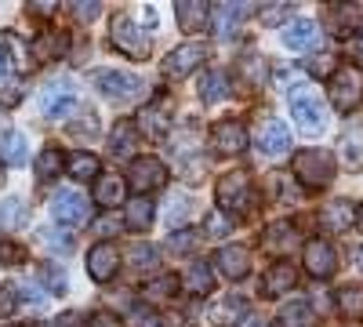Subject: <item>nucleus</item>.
<instances>
[{
  "label": "nucleus",
  "mask_w": 363,
  "mask_h": 327,
  "mask_svg": "<svg viewBox=\"0 0 363 327\" xmlns=\"http://www.w3.org/2000/svg\"><path fill=\"white\" fill-rule=\"evenodd\" d=\"M287 106H291V116L298 121V128L306 135H323L330 128V109L320 99L316 87H309V84L291 87V92H287Z\"/></svg>",
  "instance_id": "1"
},
{
  "label": "nucleus",
  "mask_w": 363,
  "mask_h": 327,
  "mask_svg": "<svg viewBox=\"0 0 363 327\" xmlns=\"http://www.w3.org/2000/svg\"><path fill=\"white\" fill-rule=\"evenodd\" d=\"M291 167H294L298 182L309 189H323L335 178V157H330V150H301V153H294Z\"/></svg>",
  "instance_id": "2"
},
{
  "label": "nucleus",
  "mask_w": 363,
  "mask_h": 327,
  "mask_svg": "<svg viewBox=\"0 0 363 327\" xmlns=\"http://www.w3.org/2000/svg\"><path fill=\"white\" fill-rule=\"evenodd\" d=\"M327 95L342 113H352L363 106V70L359 66H338L335 77L327 80Z\"/></svg>",
  "instance_id": "3"
},
{
  "label": "nucleus",
  "mask_w": 363,
  "mask_h": 327,
  "mask_svg": "<svg viewBox=\"0 0 363 327\" xmlns=\"http://www.w3.org/2000/svg\"><path fill=\"white\" fill-rule=\"evenodd\" d=\"M215 200H218V211L233 215V211H251L255 204V189H251V178L244 171H229L218 178L215 186Z\"/></svg>",
  "instance_id": "4"
},
{
  "label": "nucleus",
  "mask_w": 363,
  "mask_h": 327,
  "mask_svg": "<svg viewBox=\"0 0 363 327\" xmlns=\"http://www.w3.org/2000/svg\"><path fill=\"white\" fill-rule=\"evenodd\" d=\"M91 80H95V87L113 102H135L145 92V80L135 77V73H124V70H99Z\"/></svg>",
  "instance_id": "5"
},
{
  "label": "nucleus",
  "mask_w": 363,
  "mask_h": 327,
  "mask_svg": "<svg viewBox=\"0 0 363 327\" xmlns=\"http://www.w3.org/2000/svg\"><path fill=\"white\" fill-rule=\"evenodd\" d=\"M109 33H113V48L120 55H128V58H145L149 55V37H145V29L131 15H116L113 26H109Z\"/></svg>",
  "instance_id": "6"
},
{
  "label": "nucleus",
  "mask_w": 363,
  "mask_h": 327,
  "mask_svg": "<svg viewBox=\"0 0 363 327\" xmlns=\"http://www.w3.org/2000/svg\"><path fill=\"white\" fill-rule=\"evenodd\" d=\"M301 265H306L313 277L327 280V277H335V270H338V255H335V248H330V240L313 236V240H306V248H301Z\"/></svg>",
  "instance_id": "7"
},
{
  "label": "nucleus",
  "mask_w": 363,
  "mask_h": 327,
  "mask_svg": "<svg viewBox=\"0 0 363 327\" xmlns=\"http://www.w3.org/2000/svg\"><path fill=\"white\" fill-rule=\"evenodd\" d=\"M167 182V167L157 160V157H135L131 160V171H128V186L138 189L142 196L145 193H153Z\"/></svg>",
  "instance_id": "8"
},
{
  "label": "nucleus",
  "mask_w": 363,
  "mask_h": 327,
  "mask_svg": "<svg viewBox=\"0 0 363 327\" xmlns=\"http://www.w3.org/2000/svg\"><path fill=\"white\" fill-rule=\"evenodd\" d=\"M87 196L80 189H58L51 200V215L58 226H84L87 222Z\"/></svg>",
  "instance_id": "9"
},
{
  "label": "nucleus",
  "mask_w": 363,
  "mask_h": 327,
  "mask_svg": "<svg viewBox=\"0 0 363 327\" xmlns=\"http://www.w3.org/2000/svg\"><path fill=\"white\" fill-rule=\"evenodd\" d=\"M211 150L218 157H236L247 150V128L240 121H218L211 128Z\"/></svg>",
  "instance_id": "10"
},
{
  "label": "nucleus",
  "mask_w": 363,
  "mask_h": 327,
  "mask_svg": "<svg viewBox=\"0 0 363 327\" xmlns=\"http://www.w3.org/2000/svg\"><path fill=\"white\" fill-rule=\"evenodd\" d=\"M255 138H258V150L265 157H280V153L291 150V128L284 121H277V116H262Z\"/></svg>",
  "instance_id": "11"
},
{
  "label": "nucleus",
  "mask_w": 363,
  "mask_h": 327,
  "mask_svg": "<svg viewBox=\"0 0 363 327\" xmlns=\"http://www.w3.org/2000/svg\"><path fill=\"white\" fill-rule=\"evenodd\" d=\"M116 270H120V251H116V244L99 240L95 248L87 251V277L95 280V284H109V280L116 277Z\"/></svg>",
  "instance_id": "12"
},
{
  "label": "nucleus",
  "mask_w": 363,
  "mask_h": 327,
  "mask_svg": "<svg viewBox=\"0 0 363 327\" xmlns=\"http://www.w3.org/2000/svg\"><path fill=\"white\" fill-rule=\"evenodd\" d=\"M203 58H207V48L196 44V40H189V44H182V48H174V51L167 55L164 73H167L171 80H182V77H189V73L203 62Z\"/></svg>",
  "instance_id": "13"
},
{
  "label": "nucleus",
  "mask_w": 363,
  "mask_h": 327,
  "mask_svg": "<svg viewBox=\"0 0 363 327\" xmlns=\"http://www.w3.org/2000/svg\"><path fill=\"white\" fill-rule=\"evenodd\" d=\"M109 150L116 160H135V153L142 150V131L135 121H116V128L109 131Z\"/></svg>",
  "instance_id": "14"
},
{
  "label": "nucleus",
  "mask_w": 363,
  "mask_h": 327,
  "mask_svg": "<svg viewBox=\"0 0 363 327\" xmlns=\"http://www.w3.org/2000/svg\"><path fill=\"white\" fill-rule=\"evenodd\" d=\"M284 44L291 51H313V48H323V26H316L313 18H294L284 33Z\"/></svg>",
  "instance_id": "15"
},
{
  "label": "nucleus",
  "mask_w": 363,
  "mask_h": 327,
  "mask_svg": "<svg viewBox=\"0 0 363 327\" xmlns=\"http://www.w3.org/2000/svg\"><path fill=\"white\" fill-rule=\"evenodd\" d=\"M356 26H359V8L356 4H342V0H335V4L323 8V29L327 33L349 37V33H356Z\"/></svg>",
  "instance_id": "16"
},
{
  "label": "nucleus",
  "mask_w": 363,
  "mask_h": 327,
  "mask_svg": "<svg viewBox=\"0 0 363 327\" xmlns=\"http://www.w3.org/2000/svg\"><path fill=\"white\" fill-rule=\"evenodd\" d=\"M298 284V273H294V265L291 262H272L265 277H262V294L265 299H284V294H291Z\"/></svg>",
  "instance_id": "17"
},
{
  "label": "nucleus",
  "mask_w": 363,
  "mask_h": 327,
  "mask_svg": "<svg viewBox=\"0 0 363 327\" xmlns=\"http://www.w3.org/2000/svg\"><path fill=\"white\" fill-rule=\"evenodd\" d=\"M215 265H218L229 280H244V277L251 273V248H244V244H225V248H218Z\"/></svg>",
  "instance_id": "18"
},
{
  "label": "nucleus",
  "mask_w": 363,
  "mask_h": 327,
  "mask_svg": "<svg viewBox=\"0 0 363 327\" xmlns=\"http://www.w3.org/2000/svg\"><path fill=\"white\" fill-rule=\"evenodd\" d=\"M251 4H229V0H222V4L211 8V29H215L218 37H229L233 29H240V22L251 18Z\"/></svg>",
  "instance_id": "19"
},
{
  "label": "nucleus",
  "mask_w": 363,
  "mask_h": 327,
  "mask_svg": "<svg viewBox=\"0 0 363 327\" xmlns=\"http://www.w3.org/2000/svg\"><path fill=\"white\" fill-rule=\"evenodd\" d=\"M69 48V37L62 33V29H48V33H40L33 44H29V55L37 58V62H58V58L66 55Z\"/></svg>",
  "instance_id": "20"
},
{
  "label": "nucleus",
  "mask_w": 363,
  "mask_h": 327,
  "mask_svg": "<svg viewBox=\"0 0 363 327\" xmlns=\"http://www.w3.org/2000/svg\"><path fill=\"white\" fill-rule=\"evenodd\" d=\"M142 131L149 135V138H164L167 131H171V102L167 99H157V102H149L145 109H142Z\"/></svg>",
  "instance_id": "21"
},
{
  "label": "nucleus",
  "mask_w": 363,
  "mask_h": 327,
  "mask_svg": "<svg viewBox=\"0 0 363 327\" xmlns=\"http://www.w3.org/2000/svg\"><path fill=\"white\" fill-rule=\"evenodd\" d=\"M320 226L327 233H345L349 226H356V204L349 200H330L323 211H320Z\"/></svg>",
  "instance_id": "22"
},
{
  "label": "nucleus",
  "mask_w": 363,
  "mask_h": 327,
  "mask_svg": "<svg viewBox=\"0 0 363 327\" xmlns=\"http://www.w3.org/2000/svg\"><path fill=\"white\" fill-rule=\"evenodd\" d=\"M174 18L182 33H200L203 22H211V8L200 4V0H178L174 4Z\"/></svg>",
  "instance_id": "23"
},
{
  "label": "nucleus",
  "mask_w": 363,
  "mask_h": 327,
  "mask_svg": "<svg viewBox=\"0 0 363 327\" xmlns=\"http://www.w3.org/2000/svg\"><path fill=\"white\" fill-rule=\"evenodd\" d=\"M294 244H298V229H294L291 218L269 222V229H265V248H269V251L287 255V251H294Z\"/></svg>",
  "instance_id": "24"
},
{
  "label": "nucleus",
  "mask_w": 363,
  "mask_h": 327,
  "mask_svg": "<svg viewBox=\"0 0 363 327\" xmlns=\"http://www.w3.org/2000/svg\"><path fill=\"white\" fill-rule=\"evenodd\" d=\"M153 218H157V211H153V200H149V196H135L124 207V226L131 233H145L149 226H153Z\"/></svg>",
  "instance_id": "25"
},
{
  "label": "nucleus",
  "mask_w": 363,
  "mask_h": 327,
  "mask_svg": "<svg viewBox=\"0 0 363 327\" xmlns=\"http://www.w3.org/2000/svg\"><path fill=\"white\" fill-rule=\"evenodd\" d=\"M0 160H4L8 167H22L29 160V142L22 131H8L4 138H0Z\"/></svg>",
  "instance_id": "26"
},
{
  "label": "nucleus",
  "mask_w": 363,
  "mask_h": 327,
  "mask_svg": "<svg viewBox=\"0 0 363 327\" xmlns=\"http://www.w3.org/2000/svg\"><path fill=\"white\" fill-rule=\"evenodd\" d=\"M124 193H128V178H120V174H102L95 182V200L102 207H116L124 200Z\"/></svg>",
  "instance_id": "27"
},
{
  "label": "nucleus",
  "mask_w": 363,
  "mask_h": 327,
  "mask_svg": "<svg viewBox=\"0 0 363 327\" xmlns=\"http://www.w3.org/2000/svg\"><path fill=\"white\" fill-rule=\"evenodd\" d=\"M62 167H66V160H62V153H58L55 145H44V150L37 153V160H33L37 182H55V178L62 174Z\"/></svg>",
  "instance_id": "28"
},
{
  "label": "nucleus",
  "mask_w": 363,
  "mask_h": 327,
  "mask_svg": "<svg viewBox=\"0 0 363 327\" xmlns=\"http://www.w3.org/2000/svg\"><path fill=\"white\" fill-rule=\"evenodd\" d=\"M182 284H186L189 294H211V287H215V273H211L207 262H193L186 277H182Z\"/></svg>",
  "instance_id": "29"
},
{
  "label": "nucleus",
  "mask_w": 363,
  "mask_h": 327,
  "mask_svg": "<svg viewBox=\"0 0 363 327\" xmlns=\"http://www.w3.org/2000/svg\"><path fill=\"white\" fill-rule=\"evenodd\" d=\"M265 196H269V200H280V204H294V200H298V189H294V182H291V174L272 171V174L265 178Z\"/></svg>",
  "instance_id": "30"
},
{
  "label": "nucleus",
  "mask_w": 363,
  "mask_h": 327,
  "mask_svg": "<svg viewBox=\"0 0 363 327\" xmlns=\"http://www.w3.org/2000/svg\"><path fill=\"white\" fill-rule=\"evenodd\" d=\"M335 306H338V313L345 316V320H363V287H342L338 294H335Z\"/></svg>",
  "instance_id": "31"
},
{
  "label": "nucleus",
  "mask_w": 363,
  "mask_h": 327,
  "mask_svg": "<svg viewBox=\"0 0 363 327\" xmlns=\"http://www.w3.org/2000/svg\"><path fill=\"white\" fill-rule=\"evenodd\" d=\"M99 171H102V164H99L95 153H84V150H80V153L69 157V174L80 178V182H87V178H95V182H99V178H102Z\"/></svg>",
  "instance_id": "32"
},
{
  "label": "nucleus",
  "mask_w": 363,
  "mask_h": 327,
  "mask_svg": "<svg viewBox=\"0 0 363 327\" xmlns=\"http://www.w3.org/2000/svg\"><path fill=\"white\" fill-rule=\"evenodd\" d=\"M178 277L174 273H167V277H157V280H149L145 287H142V294H145V302H167V299H174V291H178Z\"/></svg>",
  "instance_id": "33"
},
{
  "label": "nucleus",
  "mask_w": 363,
  "mask_h": 327,
  "mask_svg": "<svg viewBox=\"0 0 363 327\" xmlns=\"http://www.w3.org/2000/svg\"><path fill=\"white\" fill-rule=\"evenodd\" d=\"M240 313H244V299H240V294H225L222 302H215V306L207 309L211 323H233Z\"/></svg>",
  "instance_id": "34"
},
{
  "label": "nucleus",
  "mask_w": 363,
  "mask_h": 327,
  "mask_svg": "<svg viewBox=\"0 0 363 327\" xmlns=\"http://www.w3.org/2000/svg\"><path fill=\"white\" fill-rule=\"evenodd\" d=\"M229 92H233V87H229V77L225 73H207L200 80V99L203 102H222Z\"/></svg>",
  "instance_id": "35"
},
{
  "label": "nucleus",
  "mask_w": 363,
  "mask_h": 327,
  "mask_svg": "<svg viewBox=\"0 0 363 327\" xmlns=\"http://www.w3.org/2000/svg\"><path fill=\"white\" fill-rule=\"evenodd\" d=\"M316 316H313V306L306 302H291L280 309V327H313Z\"/></svg>",
  "instance_id": "36"
},
{
  "label": "nucleus",
  "mask_w": 363,
  "mask_h": 327,
  "mask_svg": "<svg viewBox=\"0 0 363 327\" xmlns=\"http://www.w3.org/2000/svg\"><path fill=\"white\" fill-rule=\"evenodd\" d=\"M342 160H345L349 171H359V167H363V135H359V131L345 135V142H342Z\"/></svg>",
  "instance_id": "37"
},
{
  "label": "nucleus",
  "mask_w": 363,
  "mask_h": 327,
  "mask_svg": "<svg viewBox=\"0 0 363 327\" xmlns=\"http://www.w3.org/2000/svg\"><path fill=\"white\" fill-rule=\"evenodd\" d=\"M37 277H40V284L51 291V294H62L66 287H69V280H66V273L58 270V265H51V262H44V265H37Z\"/></svg>",
  "instance_id": "38"
},
{
  "label": "nucleus",
  "mask_w": 363,
  "mask_h": 327,
  "mask_svg": "<svg viewBox=\"0 0 363 327\" xmlns=\"http://www.w3.org/2000/svg\"><path fill=\"white\" fill-rule=\"evenodd\" d=\"M26 222V207H22V200H4L0 204V229H15V226H22Z\"/></svg>",
  "instance_id": "39"
},
{
  "label": "nucleus",
  "mask_w": 363,
  "mask_h": 327,
  "mask_svg": "<svg viewBox=\"0 0 363 327\" xmlns=\"http://www.w3.org/2000/svg\"><path fill=\"white\" fill-rule=\"evenodd\" d=\"M203 233L207 236H229L233 233V215H225V211H218V207H215V211L203 218Z\"/></svg>",
  "instance_id": "40"
},
{
  "label": "nucleus",
  "mask_w": 363,
  "mask_h": 327,
  "mask_svg": "<svg viewBox=\"0 0 363 327\" xmlns=\"http://www.w3.org/2000/svg\"><path fill=\"white\" fill-rule=\"evenodd\" d=\"M128 258L138 265V270H145V265H157V248H153V244L135 240V244H131V251H128Z\"/></svg>",
  "instance_id": "41"
},
{
  "label": "nucleus",
  "mask_w": 363,
  "mask_h": 327,
  "mask_svg": "<svg viewBox=\"0 0 363 327\" xmlns=\"http://www.w3.org/2000/svg\"><path fill=\"white\" fill-rule=\"evenodd\" d=\"M29 258V251L15 240H0V265H22Z\"/></svg>",
  "instance_id": "42"
},
{
  "label": "nucleus",
  "mask_w": 363,
  "mask_h": 327,
  "mask_svg": "<svg viewBox=\"0 0 363 327\" xmlns=\"http://www.w3.org/2000/svg\"><path fill=\"white\" fill-rule=\"evenodd\" d=\"M128 323H131V327H160V316H157L153 306H135Z\"/></svg>",
  "instance_id": "43"
},
{
  "label": "nucleus",
  "mask_w": 363,
  "mask_h": 327,
  "mask_svg": "<svg viewBox=\"0 0 363 327\" xmlns=\"http://www.w3.org/2000/svg\"><path fill=\"white\" fill-rule=\"evenodd\" d=\"M69 11H73L80 22H91V18H99L102 4H95V0H73V4H69Z\"/></svg>",
  "instance_id": "44"
},
{
  "label": "nucleus",
  "mask_w": 363,
  "mask_h": 327,
  "mask_svg": "<svg viewBox=\"0 0 363 327\" xmlns=\"http://www.w3.org/2000/svg\"><path fill=\"white\" fill-rule=\"evenodd\" d=\"M80 121H84V124H69V131H73V135H87V138H95V135H99V116L91 113V109H87V113H80Z\"/></svg>",
  "instance_id": "45"
},
{
  "label": "nucleus",
  "mask_w": 363,
  "mask_h": 327,
  "mask_svg": "<svg viewBox=\"0 0 363 327\" xmlns=\"http://www.w3.org/2000/svg\"><path fill=\"white\" fill-rule=\"evenodd\" d=\"M291 15V4H272V8H265V11H258V18H262V26H280L284 18Z\"/></svg>",
  "instance_id": "46"
},
{
  "label": "nucleus",
  "mask_w": 363,
  "mask_h": 327,
  "mask_svg": "<svg viewBox=\"0 0 363 327\" xmlns=\"http://www.w3.org/2000/svg\"><path fill=\"white\" fill-rule=\"evenodd\" d=\"M193 244H196V233L193 229H178V233H171V240H167L171 251H189Z\"/></svg>",
  "instance_id": "47"
},
{
  "label": "nucleus",
  "mask_w": 363,
  "mask_h": 327,
  "mask_svg": "<svg viewBox=\"0 0 363 327\" xmlns=\"http://www.w3.org/2000/svg\"><path fill=\"white\" fill-rule=\"evenodd\" d=\"M15 306H18V299H15V287L0 284V320H8V316L15 313Z\"/></svg>",
  "instance_id": "48"
},
{
  "label": "nucleus",
  "mask_w": 363,
  "mask_h": 327,
  "mask_svg": "<svg viewBox=\"0 0 363 327\" xmlns=\"http://www.w3.org/2000/svg\"><path fill=\"white\" fill-rule=\"evenodd\" d=\"M87 327H120V320H116V313H109V309H99L95 316L87 320Z\"/></svg>",
  "instance_id": "49"
},
{
  "label": "nucleus",
  "mask_w": 363,
  "mask_h": 327,
  "mask_svg": "<svg viewBox=\"0 0 363 327\" xmlns=\"http://www.w3.org/2000/svg\"><path fill=\"white\" fill-rule=\"evenodd\" d=\"M120 226H124V222H116V215H106L102 222H95V233L106 236V233H113V229H120Z\"/></svg>",
  "instance_id": "50"
},
{
  "label": "nucleus",
  "mask_w": 363,
  "mask_h": 327,
  "mask_svg": "<svg viewBox=\"0 0 363 327\" xmlns=\"http://www.w3.org/2000/svg\"><path fill=\"white\" fill-rule=\"evenodd\" d=\"M80 320H84L80 313H62V316H58L55 323H48V327H80Z\"/></svg>",
  "instance_id": "51"
},
{
  "label": "nucleus",
  "mask_w": 363,
  "mask_h": 327,
  "mask_svg": "<svg viewBox=\"0 0 363 327\" xmlns=\"http://www.w3.org/2000/svg\"><path fill=\"white\" fill-rule=\"evenodd\" d=\"M29 15H37V18H51V15H55V4H51V0H40V4L29 8Z\"/></svg>",
  "instance_id": "52"
},
{
  "label": "nucleus",
  "mask_w": 363,
  "mask_h": 327,
  "mask_svg": "<svg viewBox=\"0 0 363 327\" xmlns=\"http://www.w3.org/2000/svg\"><path fill=\"white\" fill-rule=\"evenodd\" d=\"M40 236H44V244H48V248H58V251H69V248H73L69 236H66V240H55V233H40Z\"/></svg>",
  "instance_id": "53"
},
{
  "label": "nucleus",
  "mask_w": 363,
  "mask_h": 327,
  "mask_svg": "<svg viewBox=\"0 0 363 327\" xmlns=\"http://www.w3.org/2000/svg\"><path fill=\"white\" fill-rule=\"evenodd\" d=\"M18 99H22V87H18V84H15V87H8V92H4V106H15Z\"/></svg>",
  "instance_id": "54"
},
{
  "label": "nucleus",
  "mask_w": 363,
  "mask_h": 327,
  "mask_svg": "<svg viewBox=\"0 0 363 327\" xmlns=\"http://www.w3.org/2000/svg\"><path fill=\"white\" fill-rule=\"evenodd\" d=\"M240 327H265V320L258 313H244V323H240Z\"/></svg>",
  "instance_id": "55"
},
{
  "label": "nucleus",
  "mask_w": 363,
  "mask_h": 327,
  "mask_svg": "<svg viewBox=\"0 0 363 327\" xmlns=\"http://www.w3.org/2000/svg\"><path fill=\"white\" fill-rule=\"evenodd\" d=\"M8 77V51H4V44H0V80Z\"/></svg>",
  "instance_id": "56"
},
{
  "label": "nucleus",
  "mask_w": 363,
  "mask_h": 327,
  "mask_svg": "<svg viewBox=\"0 0 363 327\" xmlns=\"http://www.w3.org/2000/svg\"><path fill=\"white\" fill-rule=\"evenodd\" d=\"M352 262H356V270H363V244L352 251Z\"/></svg>",
  "instance_id": "57"
},
{
  "label": "nucleus",
  "mask_w": 363,
  "mask_h": 327,
  "mask_svg": "<svg viewBox=\"0 0 363 327\" xmlns=\"http://www.w3.org/2000/svg\"><path fill=\"white\" fill-rule=\"evenodd\" d=\"M352 51L363 58V33H356V40H352Z\"/></svg>",
  "instance_id": "58"
},
{
  "label": "nucleus",
  "mask_w": 363,
  "mask_h": 327,
  "mask_svg": "<svg viewBox=\"0 0 363 327\" xmlns=\"http://www.w3.org/2000/svg\"><path fill=\"white\" fill-rule=\"evenodd\" d=\"M356 229H359V233H363V204H359V207H356Z\"/></svg>",
  "instance_id": "59"
}]
</instances>
